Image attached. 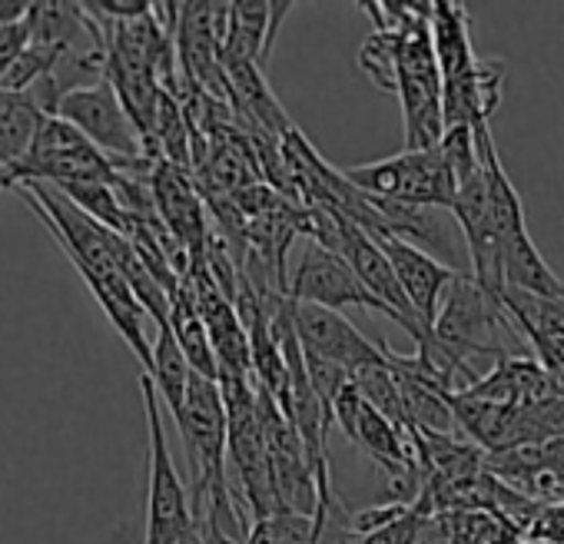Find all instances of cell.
Here are the masks:
<instances>
[{
    "mask_svg": "<svg viewBox=\"0 0 564 544\" xmlns=\"http://www.w3.org/2000/svg\"><path fill=\"white\" fill-rule=\"evenodd\" d=\"M349 183L359 186L366 196L376 199H395L409 206H429V209H448L455 203L458 183L445 163V156L435 150H402L395 156L359 163L346 170Z\"/></svg>",
    "mask_w": 564,
    "mask_h": 544,
    "instance_id": "obj_2",
    "label": "cell"
},
{
    "mask_svg": "<svg viewBox=\"0 0 564 544\" xmlns=\"http://www.w3.org/2000/svg\"><path fill=\"white\" fill-rule=\"evenodd\" d=\"M438 153L445 156L455 183H468L478 170H481V156H478V137L471 127H445V137L438 143Z\"/></svg>",
    "mask_w": 564,
    "mask_h": 544,
    "instance_id": "obj_17",
    "label": "cell"
},
{
    "mask_svg": "<svg viewBox=\"0 0 564 544\" xmlns=\"http://www.w3.org/2000/svg\"><path fill=\"white\" fill-rule=\"evenodd\" d=\"M143 412H147V531L143 544H180L193 534V498L176 471L170 442L163 432V402L153 379L140 376Z\"/></svg>",
    "mask_w": 564,
    "mask_h": 544,
    "instance_id": "obj_1",
    "label": "cell"
},
{
    "mask_svg": "<svg viewBox=\"0 0 564 544\" xmlns=\"http://www.w3.org/2000/svg\"><path fill=\"white\" fill-rule=\"evenodd\" d=\"M246 544H316V518L296 511L259 518L252 521Z\"/></svg>",
    "mask_w": 564,
    "mask_h": 544,
    "instance_id": "obj_16",
    "label": "cell"
},
{
    "mask_svg": "<svg viewBox=\"0 0 564 544\" xmlns=\"http://www.w3.org/2000/svg\"><path fill=\"white\" fill-rule=\"evenodd\" d=\"M47 113L31 94L0 90V170H14L34 146Z\"/></svg>",
    "mask_w": 564,
    "mask_h": 544,
    "instance_id": "obj_13",
    "label": "cell"
},
{
    "mask_svg": "<svg viewBox=\"0 0 564 544\" xmlns=\"http://www.w3.org/2000/svg\"><path fill=\"white\" fill-rule=\"evenodd\" d=\"M290 300L296 303H313L323 309H369L389 316V309L362 286L356 269L343 252H333L319 242H306L300 265L290 280Z\"/></svg>",
    "mask_w": 564,
    "mask_h": 544,
    "instance_id": "obj_5",
    "label": "cell"
},
{
    "mask_svg": "<svg viewBox=\"0 0 564 544\" xmlns=\"http://www.w3.org/2000/svg\"><path fill=\"white\" fill-rule=\"evenodd\" d=\"M28 14H31L28 0H0V28L21 24V21H28Z\"/></svg>",
    "mask_w": 564,
    "mask_h": 544,
    "instance_id": "obj_22",
    "label": "cell"
},
{
    "mask_svg": "<svg viewBox=\"0 0 564 544\" xmlns=\"http://www.w3.org/2000/svg\"><path fill=\"white\" fill-rule=\"evenodd\" d=\"M505 64L498 57L478 61V67L452 84H442V107H445V127H488L491 113L501 104L505 90Z\"/></svg>",
    "mask_w": 564,
    "mask_h": 544,
    "instance_id": "obj_9",
    "label": "cell"
},
{
    "mask_svg": "<svg viewBox=\"0 0 564 544\" xmlns=\"http://www.w3.org/2000/svg\"><path fill=\"white\" fill-rule=\"evenodd\" d=\"M528 541H538V544H564V508H544L534 518Z\"/></svg>",
    "mask_w": 564,
    "mask_h": 544,
    "instance_id": "obj_19",
    "label": "cell"
},
{
    "mask_svg": "<svg viewBox=\"0 0 564 544\" xmlns=\"http://www.w3.org/2000/svg\"><path fill=\"white\" fill-rule=\"evenodd\" d=\"M293 319H296V336L303 342V352L310 356H323L343 369H349V376L362 366L379 362L382 342H372L369 336H362L343 313L336 309H323L313 303H296L293 300Z\"/></svg>",
    "mask_w": 564,
    "mask_h": 544,
    "instance_id": "obj_8",
    "label": "cell"
},
{
    "mask_svg": "<svg viewBox=\"0 0 564 544\" xmlns=\"http://www.w3.org/2000/svg\"><path fill=\"white\" fill-rule=\"evenodd\" d=\"M150 189H153L156 213H160L166 232L173 236V242L186 252L189 265H203L213 232L206 222L203 199H199L196 186L189 183V176L183 170H176L173 163L160 160L150 173Z\"/></svg>",
    "mask_w": 564,
    "mask_h": 544,
    "instance_id": "obj_6",
    "label": "cell"
},
{
    "mask_svg": "<svg viewBox=\"0 0 564 544\" xmlns=\"http://www.w3.org/2000/svg\"><path fill=\"white\" fill-rule=\"evenodd\" d=\"M415 544H452V534H448V521H445V514H432V518H425V524H422V531H419Z\"/></svg>",
    "mask_w": 564,
    "mask_h": 544,
    "instance_id": "obj_21",
    "label": "cell"
},
{
    "mask_svg": "<svg viewBox=\"0 0 564 544\" xmlns=\"http://www.w3.org/2000/svg\"><path fill=\"white\" fill-rule=\"evenodd\" d=\"M170 329H173L183 356L189 359L193 372L219 382V362H216V352H213V342H209L206 323L199 316V303H196V293H193L189 280H183L180 290L170 300Z\"/></svg>",
    "mask_w": 564,
    "mask_h": 544,
    "instance_id": "obj_12",
    "label": "cell"
},
{
    "mask_svg": "<svg viewBox=\"0 0 564 544\" xmlns=\"http://www.w3.org/2000/svg\"><path fill=\"white\" fill-rule=\"evenodd\" d=\"M425 518H432V514H425L419 504H412L409 511H402V514L392 518L389 524H382V527H376V531H369V534H359L356 544H415V537H419Z\"/></svg>",
    "mask_w": 564,
    "mask_h": 544,
    "instance_id": "obj_18",
    "label": "cell"
},
{
    "mask_svg": "<svg viewBox=\"0 0 564 544\" xmlns=\"http://www.w3.org/2000/svg\"><path fill=\"white\" fill-rule=\"evenodd\" d=\"M432 47L442 70V84H452L478 67V54L468 34V8L452 0H432Z\"/></svg>",
    "mask_w": 564,
    "mask_h": 544,
    "instance_id": "obj_10",
    "label": "cell"
},
{
    "mask_svg": "<svg viewBox=\"0 0 564 544\" xmlns=\"http://www.w3.org/2000/svg\"><path fill=\"white\" fill-rule=\"evenodd\" d=\"M448 534L452 544H521L518 527H511L505 518L485 511V508H468V511H448Z\"/></svg>",
    "mask_w": 564,
    "mask_h": 544,
    "instance_id": "obj_15",
    "label": "cell"
},
{
    "mask_svg": "<svg viewBox=\"0 0 564 544\" xmlns=\"http://www.w3.org/2000/svg\"><path fill=\"white\" fill-rule=\"evenodd\" d=\"M501 269H505V286L514 293H524L534 300H561L564 296V283L554 276V269L538 252L531 232L501 246Z\"/></svg>",
    "mask_w": 564,
    "mask_h": 544,
    "instance_id": "obj_11",
    "label": "cell"
},
{
    "mask_svg": "<svg viewBox=\"0 0 564 544\" xmlns=\"http://www.w3.org/2000/svg\"><path fill=\"white\" fill-rule=\"evenodd\" d=\"M57 117H64L70 127H77L104 156H110L117 166H130V163H143L147 146L143 137L137 130V123L130 120V113L123 110L117 90L104 80L97 87L87 90H74L61 100ZM156 163V160H153Z\"/></svg>",
    "mask_w": 564,
    "mask_h": 544,
    "instance_id": "obj_4",
    "label": "cell"
},
{
    "mask_svg": "<svg viewBox=\"0 0 564 544\" xmlns=\"http://www.w3.org/2000/svg\"><path fill=\"white\" fill-rule=\"evenodd\" d=\"M180 544H246V541H239V537L226 534L223 527H216L213 521L199 518V521H196V527H193V534H186Z\"/></svg>",
    "mask_w": 564,
    "mask_h": 544,
    "instance_id": "obj_20",
    "label": "cell"
},
{
    "mask_svg": "<svg viewBox=\"0 0 564 544\" xmlns=\"http://www.w3.org/2000/svg\"><path fill=\"white\" fill-rule=\"evenodd\" d=\"M18 183H117V163L104 156L64 117H47L31 153L11 170Z\"/></svg>",
    "mask_w": 564,
    "mask_h": 544,
    "instance_id": "obj_3",
    "label": "cell"
},
{
    "mask_svg": "<svg viewBox=\"0 0 564 544\" xmlns=\"http://www.w3.org/2000/svg\"><path fill=\"white\" fill-rule=\"evenodd\" d=\"M372 239L386 249L395 276L409 296V306L415 309L419 323L435 336V319H438V309H442V300L445 293L452 290V283L462 276L452 265H445L438 255L392 236V232H372Z\"/></svg>",
    "mask_w": 564,
    "mask_h": 544,
    "instance_id": "obj_7",
    "label": "cell"
},
{
    "mask_svg": "<svg viewBox=\"0 0 564 544\" xmlns=\"http://www.w3.org/2000/svg\"><path fill=\"white\" fill-rule=\"evenodd\" d=\"M160 392V402L166 405V412L173 415V422L183 415L186 405V392H189V379H193V366L183 356L170 323L156 326V342H153V369L147 372Z\"/></svg>",
    "mask_w": 564,
    "mask_h": 544,
    "instance_id": "obj_14",
    "label": "cell"
},
{
    "mask_svg": "<svg viewBox=\"0 0 564 544\" xmlns=\"http://www.w3.org/2000/svg\"><path fill=\"white\" fill-rule=\"evenodd\" d=\"M4 189H18V179H14V173L0 170V193H4Z\"/></svg>",
    "mask_w": 564,
    "mask_h": 544,
    "instance_id": "obj_23",
    "label": "cell"
}]
</instances>
